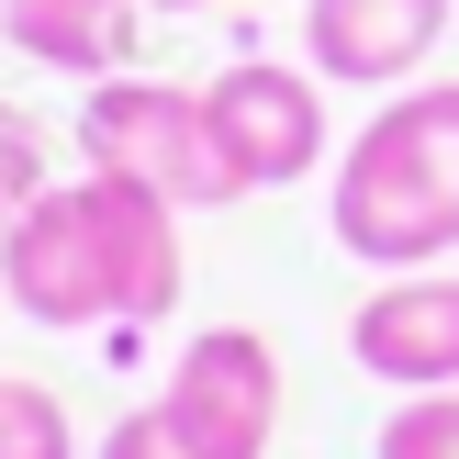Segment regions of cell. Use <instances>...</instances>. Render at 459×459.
Returning <instances> with one entry per match:
<instances>
[{
	"label": "cell",
	"mask_w": 459,
	"mask_h": 459,
	"mask_svg": "<svg viewBox=\"0 0 459 459\" xmlns=\"http://www.w3.org/2000/svg\"><path fill=\"white\" fill-rule=\"evenodd\" d=\"M0 291L22 325H157L179 314V213L134 179H45V202L0 236Z\"/></svg>",
	"instance_id": "1"
},
{
	"label": "cell",
	"mask_w": 459,
	"mask_h": 459,
	"mask_svg": "<svg viewBox=\"0 0 459 459\" xmlns=\"http://www.w3.org/2000/svg\"><path fill=\"white\" fill-rule=\"evenodd\" d=\"M325 236L359 269H437L459 247V79L381 90V112L336 157V213Z\"/></svg>",
	"instance_id": "2"
},
{
	"label": "cell",
	"mask_w": 459,
	"mask_h": 459,
	"mask_svg": "<svg viewBox=\"0 0 459 459\" xmlns=\"http://www.w3.org/2000/svg\"><path fill=\"white\" fill-rule=\"evenodd\" d=\"M281 437V348L258 325H202L179 336L169 381L134 415H112L101 459H269Z\"/></svg>",
	"instance_id": "3"
},
{
	"label": "cell",
	"mask_w": 459,
	"mask_h": 459,
	"mask_svg": "<svg viewBox=\"0 0 459 459\" xmlns=\"http://www.w3.org/2000/svg\"><path fill=\"white\" fill-rule=\"evenodd\" d=\"M79 169L134 179V191H157L169 213H224V202H247V169L224 157L213 101L179 90V79H146V67L90 79V101H79Z\"/></svg>",
	"instance_id": "4"
},
{
	"label": "cell",
	"mask_w": 459,
	"mask_h": 459,
	"mask_svg": "<svg viewBox=\"0 0 459 459\" xmlns=\"http://www.w3.org/2000/svg\"><path fill=\"white\" fill-rule=\"evenodd\" d=\"M202 101H213V134L247 169V191H291V179L325 169V79H314V67L224 56L213 79H202Z\"/></svg>",
	"instance_id": "5"
},
{
	"label": "cell",
	"mask_w": 459,
	"mask_h": 459,
	"mask_svg": "<svg viewBox=\"0 0 459 459\" xmlns=\"http://www.w3.org/2000/svg\"><path fill=\"white\" fill-rule=\"evenodd\" d=\"M459 0H303V56L336 90H415Z\"/></svg>",
	"instance_id": "6"
},
{
	"label": "cell",
	"mask_w": 459,
	"mask_h": 459,
	"mask_svg": "<svg viewBox=\"0 0 459 459\" xmlns=\"http://www.w3.org/2000/svg\"><path fill=\"white\" fill-rule=\"evenodd\" d=\"M348 359L393 393H459V269H393L348 314Z\"/></svg>",
	"instance_id": "7"
},
{
	"label": "cell",
	"mask_w": 459,
	"mask_h": 459,
	"mask_svg": "<svg viewBox=\"0 0 459 459\" xmlns=\"http://www.w3.org/2000/svg\"><path fill=\"white\" fill-rule=\"evenodd\" d=\"M0 45L56 79H124L146 45V0H0Z\"/></svg>",
	"instance_id": "8"
},
{
	"label": "cell",
	"mask_w": 459,
	"mask_h": 459,
	"mask_svg": "<svg viewBox=\"0 0 459 459\" xmlns=\"http://www.w3.org/2000/svg\"><path fill=\"white\" fill-rule=\"evenodd\" d=\"M45 179H56V157H45V124H34L22 101H0V236H12V224L45 202Z\"/></svg>",
	"instance_id": "9"
},
{
	"label": "cell",
	"mask_w": 459,
	"mask_h": 459,
	"mask_svg": "<svg viewBox=\"0 0 459 459\" xmlns=\"http://www.w3.org/2000/svg\"><path fill=\"white\" fill-rule=\"evenodd\" d=\"M0 459H79L67 403L45 393V381H0Z\"/></svg>",
	"instance_id": "10"
},
{
	"label": "cell",
	"mask_w": 459,
	"mask_h": 459,
	"mask_svg": "<svg viewBox=\"0 0 459 459\" xmlns=\"http://www.w3.org/2000/svg\"><path fill=\"white\" fill-rule=\"evenodd\" d=\"M381 459H459V393H403L381 415Z\"/></svg>",
	"instance_id": "11"
},
{
	"label": "cell",
	"mask_w": 459,
	"mask_h": 459,
	"mask_svg": "<svg viewBox=\"0 0 459 459\" xmlns=\"http://www.w3.org/2000/svg\"><path fill=\"white\" fill-rule=\"evenodd\" d=\"M146 12H157V22H169V12H213V0H146Z\"/></svg>",
	"instance_id": "12"
},
{
	"label": "cell",
	"mask_w": 459,
	"mask_h": 459,
	"mask_svg": "<svg viewBox=\"0 0 459 459\" xmlns=\"http://www.w3.org/2000/svg\"><path fill=\"white\" fill-rule=\"evenodd\" d=\"M0 325H12V291H0Z\"/></svg>",
	"instance_id": "13"
}]
</instances>
